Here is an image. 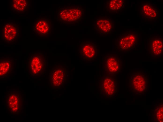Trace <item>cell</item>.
Returning <instances> with one entry per match:
<instances>
[{"instance_id": "obj_12", "label": "cell", "mask_w": 163, "mask_h": 122, "mask_svg": "<svg viewBox=\"0 0 163 122\" xmlns=\"http://www.w3.org/2000/svg\"><path fill=\"white\" fill-rule=\"evenodd\" d=\"M104 61L106 69L109 72L115 73L120 70L122 65V61L115 54H109L106 55Z\"/></svg>"}, {"instance_id": "obj_6", "label": "cell", "mask_w": 163, "mask_h": 122, "mask_svg": "<svg viewBox=\"0 0 163 122\" xmlns=\"http://www.w3.org/2000/svg\"><path fill=\"white\" fill-rule=\"evenodd\" d=\"M149 53L154 59L160 57L163 53V41L161 34L150 35L148 37Z\"/></svg>"}, {"instance_id": "obj_3", "label": "cell", "mask_w": 163, "mask_h": 122, "mask_svg": "<svg viewBox=\"0 0 163 122\" xmlns=\"http://www.w3.org/2000/svg\"><path fill=\"white\" fill-rule=\"evenodd\" d=\"M83 9L79 6L63 7L58 12V20L62 23H78L83 18Z\"/></svg>"}, {"instance_id": "obj_8", "label": "cell", "mask_w": 163, "mask_h": 122, "mask_svg": "<svg viewBox=\"0 0 163 122\" xmlns=\"http://www.w3.org/2000/svg\"><path fill=\"white\" fill-rule=\"evenodd\" d=\"M79 54L84 60H94L98 55V48L94 43L90 41L82 42L79 44Z\"/></svg>"}, {"instance_id": "obj_10", "label": "cell", "mask_w": 163, "mask_h": 122, "mask_svg": "<svg viewBox=\"0 0 163 122\" xmlns=\"http://www.w3.org/2000/svg\"><path fill=\"white\" fill-rule=\"evenodd\" d=\"M140 15L144 19L152 20L157 19L158 11L154 5L150 1L142 3Z\"/></svg>"}, {"instance_id": "obj_9", "label": "cell", "mask_w": 163, "mask_h": 122, "mask_svg": "<svg viewBox=\"0 0 163 122\" xmlns=\"http://www.w3.org/2000/svg\"><path fill=\"white\" fill-rule=\"evenodd\" d=\"M51 29V23L48 18H37L33 23V30L40 37H47Z\"/></svg>"}, {"instance_id": "obj_5", "label": "cell", "mask_w": 163, "mask_h": 122, "mask_svg": "<svg viewBox=\"0 0 163 122\" xmlns=\"http://www.w3.org/2000/svg\"><path fill=\"white\" fill-rule=\"evenodd\" d=\"M67 76L66 69L62 65H56L54 67L49 73V85L54 87H61L65 82Z\"/></svg>"}, {"instance_id": "obj_17", "label": "cell", "mask_w": 163, "mask_h": 122, "mask_svg": "<svg viewBox=\"0 0 163 122\" xmlns=\"http://www.w3.org/2000/svg\"><path fill=\"white\" fill-rule=\"evenodd\" d=\"M29 5V1L26 0H13L11 3L12 9L15 12L18 13L25 12Z\"/></svg>"}, {"instance_id": "obj_7", "label": "cell", "mask_w": 163, "mask_h": 122, "mask_svg": "<svg viewBox=\"0 0 163 122\" xmlns=\"http://www.w3.org/2000/svg\"><path fill=\"white\" fill-rule=\"evenodd\" d=\"M130 84L133 91L138 93L142 92L145 91L148 86L147 76L143 72H135L131 76Z\"/></svg>"}, {"instance_id": "obj_13", "label": "cell", "mask_w": 163, "mask_h": 122, "mask_svg": "<svg viewBox=\"0 0 163 122\" xmlns=\"http://www.w3.org/2000/svg\"><path fill=\"white\" fill-rule=\"evenodd\" d=\"M14 60L11 57H3L0 60V77L4 79L12 72Z\"/></svg>"}, {"instance_id": "obj_16", "label": "cell", "mask_w": 163, "mask_h": 122, "mask_svg": "<svg viewBox=\"0 0 163 122\" xmlns=\"http://www.w3.org/2000/svg\"><path fill=\"white\" fill-rule=\"evenodd\" d=\"M124 0H108L106 3V8L109 12H117L124 8Z\"/></svg>"}, {"instance_id": "obj_14", "label": "cell", "mask_w": 163, "mask_h": 122, "mask_svg": "<svg viewBox=\"0 0 163 122\" xmlns=\"http://www.w3.org/2000/svg\"><path fill=\"white\" fill-rule=\"evenodd\" d=\"M96 26L100 33L106 34L111 32L114 28L113 21L107 18L101 17L98 19L96 22Z\"/></svg>"}, {"instance_id": "obj_1", "label": "cell", "mask_w": 163, "mask_h": 122, "mask_svg": "<svg viewBox=\"0 0 163 122\" xmlns=\"http://www.w3.org/2000/svg\"><path fill=\"white\" fill-rule=\"evenodd\" d=\"M27 71L33 76H41L45 72L46 58L45 55L39 52H32L27 60Z\"/></svg>"}, {"instance_id": "obj_2", "label": "cell", "mask_w": 163, "mask_h": 122, "mask_svg": "<svg viewBox=\"0 0 163 122\" xmlns=\"http://www.w3.org/2000/svg\"><path fill=\"white\" fill-rule=\"evenodd\" d=\"M139 33L135 30L125 31L116 41V47L120 52L128 53L136 49L139 42Z\"/></svg>"}, {"instance_id": "obj_11", "label": "cell", "mask_w": 163, "mask_h": 122, "mask_svg": "<svg viewBox=\"0 0 163 122\" xmlns=\"http://www.w3.org/2000/svg\"><path fill=\"white\" fill-rule=\"evenodd\" d=\"M3 30L2 39L5 42H13L18 37L19 29L15 23H7L4 27Z\"/></svg>"}, {"instance_id": "obj_15", "label": "cell", "mask_w": 163, "mask_h": 122, "mask_svg": "<svg viewBox=\"0 0 163 122\" xmlns=\"http://www.w3.org/2000/svg\"><path fill=\"white\" fill-rule=\"evenodd\" d=\"M103 90L106 94L110 95H112L116 89V81L111 77H106L103 80Z\"/></svg>"}, {"instance_id": "obj_18", "label": "cell", "mask_w": 163, "mask_h": 122, "mask_svg": "<svg viewBox=\"0 0 163 122\" xmlns=\"http://www.w3.org/2000/svg\"><path fill=\"white\" fill-rule=\"evenodd\" d=\"M156 117L158 121L159 122H163V107H160L157 111Z\"/></svg>"}, {"instance_id": "obj_4", "label": "cell", "mask_w": 163, "mask_h": 122, "mask_svg": "<svg viewBox=\"0 0 163 122\" xmlns=\"http://www.w3.org/2000/svg\"><path fill=\"white\" fill-rule=\"evenodd\" d=\"M7 95L6 104L8 111L13 114H18L21 112L23 99L19 92L9 91Z\"/></svg>"}]
</instances>
